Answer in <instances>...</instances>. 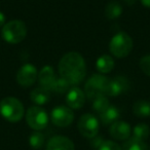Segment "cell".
Instances as JSON below:
<instances>
[{
    "mask_svg": "<svg viewBox=\"0 0 150 150\" xmlns=\"http://www.w3.org/2000/svg\"><path fill=\"white\" fill-rule=\"evenodd\" d=\"M59 73L70 86L79 84L86 74L83 57L78 52H71L64 54L59 63Z\"/></svg>",
    "mask_w": 150,
    "mask_h": 150,
    "instance_id": "obj_1",
    "label": "cell"
},
{
    "mask_svg": "<svg viewBox=\"0 0 150 150\" xmlns=\"http://www.w3.org/2000/svg\"><path fill=\"white\" fill-rule=\"evenodd\" d=\"M0 114L7 121L17 122L23 118L25 109L21 102L13 97H7L0 102Z\"/></svg>",
    "mask_w": 150,
    "mask_h": 150,
    "instance_id": "obj_2",
    "label": "cell"
},
{
    "mask_svg": "<svg viewBox=\"0 0 150 150\" xmlns=\"http://www.w3.org/2000/svg\"><path fill=\"white\" fill-rule=\"evenodd\" d=\"M2 36L8 43H20L27 36V27L24 22L20 20H13L4 24L2 28Z\"/></svg>",
    "mask_w": 150,
    "mask_h": 150,
    "instance_id": "obj_3",
    "label": "cell"
},
{
    "mask_svg": "<svg viewBox=\"0 0 150 150\" xmlns=\"http://www.w3.org/2000/svg\"><path fill=\"white\" fill-rule=\"evenodd\" d=\"M133 48V40L131 36L125 32H119L115 34L109 43V50L111 54L118 59L125 58L131 52Z\"/></svg>",
    "mask_w": 150,
    "mask_h": 150,
    "instance_id": "obj_4",
    "label": "cell"
},
{
    "mask_svg": "<svg viewBox=\"0 0 150 150\" xmlns=\"http://www.w3.org/2000/svg\"><path fill=\"white\" fill-rule=\"evenodd\" d=\"M108 82L109 79L103 76L102 74H94L93 76H91L84 86L86 97L93 101L97 97L105 95Z\"/></svg>",
    "mask_w": 150,
    "mask_h": 150,
    "instance_id": "obj_5",
    "label": "cell"
},
{
    "mask_svg": "<svg viewBox=\"0 0 150 150\" xmlns=\"http://www.w3.org/2000/svg\"><path fill=\"white\" fill-rule=\"evenodd\" d=\"M26 121L34 131H41L45 129L48 123V115L44 109L39 106H32L27 110Z\"/></svg>",
    "mask_w": 150,
    "mask_h": 150,
    "instance_id": "obj_6",
    "label": "cell"
},
{
    "mask_svg": "<svg viewBox=\"0 0 150 150\" xmlns=\"http://www.w3.org/2000/svg\"><path fill=\"white\" fill-rule=\"evenodd\" d=\"M99 120L95 115L86 113L80 117L78 121V131L83 137L93 139L98 135L99 132Z\"/></svg>",
    "mask_w": 150,
    "mask_h": 150,
    "instance_id": "obj_7",
    "label": "cell"
},
{
    "mask_svg": "<svg viewBox=\"0 0 150 150\" xmlns=\"http://www.w3.org/2000/svg\"><path fill=\"white\" fill-rule=\"evenodd\" d=\"M52 122L60 127H66L73 122L74 113L72 109L67 106H58L52 111L50 114Z\"/></svg>",
    "mask_w": 150,
    "mask_h": 150,
    "instance_id": "obj_8",
    "label": "cell"
},
{
    "mask_svg": "<svg viewBox=\"0 0 150 150\" xmlns=\"http://www.w3.org/2000/svg\"><path fill=\"white\" fill-rule=\"evenodd\" d=\"M37 78V70L32 64H25L17 73V81L24 88L31 86Z\"/></svg>",
    "mask_w": 150,
    "mask_h": 150,
    "instance_id": "obj_9",
    "label": "cell"
},
{
    "mask_svg": "<svg viewBox=\"0 0 150 150\" xmlns=\"http://www.w3.org/2000/svg\"><path fill=\"white\" fill-rule=\"evenodd\" d=\"M129 88V80L125 77H123V76H116V77L112 78V79H109L105 95L108 97H115L127 92Z\"/></svg>",
    "mask_w": 150,
    "mask_h": 150,
    "instance_id": "obj_10",
    "label": "cell"
},
{
    "mask_svg": "<svg viewBox=\"0 0 150 150\" xmlns=\"http://www.w3.org/2000/svg\"><path fill=\"white\" fill-rule=\"evenodd\" d=\"M110 136L113 139L119 140V141H123V140H127L132 134L131 125L125 121H115L112 123L109 129Z\"/></svg>",
    "mask_w": 150,
    "mask_h": 150,
    "instance_id": "obj_11",
    "label": "cell"
},
{
    "mask_svg": "<svg viewBox=\"0 0 150 150\" xmlns=\"http://www.w3.org/2000/svg\"><path fill=\"white\" fill-rule=\"evenodd\" d=\"M86 101V95L79 88H73L68 91L66 97V102L69 108L79 109L83 106Z\"/></svg>",
    "mask_w": 150,
    "mask_h": 150,
    "instance_id": "obj_12",
    "label": "cell"
},
{
    "mask_svg": "<svg viewBox=\"0 0 150 150\" xmlns=\"http://www.w3.org/2000/svg\"><path fill=\"white\" fill-rule=\"evenodd\" d=\"M74 144L69 138L64 136H54L48 141L46 150H74Z\"/></svg>",
    "mask_w": 150,
    "mask_h": 150,
    "instance_id": "obj_13",
    "label": "cell"
},
{
    "mask_svg": "<svg viewBox=\"0 0 150 150\" xmlns=\"http://www.w3.org/2000/svg\"><path fill=\"white\" fill-rule=\"evenodd\" d=\"M38 80L41 86V88H45L47 91H52L57 78L54 76V70L52 67L45 66L41 69V71L38 74Z\"/></svg>",
    "mask_w": 150,
    "mask_h": 150,
    "instance_id": "obj_14",
    "label": "cell"
},
{
    "mask_svg": "<svg viewBox=\"0 0 150 150\" xmlns=\"http://www.w3.org/2000/svg\"><path fill=\"white\" fill-rule=\"evenodd\" d=\"M100 120L102 121L103 125H112L115 121H117L119 117V110L114 106H109L105 111L99 114Z\"/></svg>",
    "mask_w": 150,
    "mask_h": 150,
    "instance_id": "obj_15",
    "label": "cell"
},
{
    "mask_svg": "<svg viewBox=\"0 0 150 150\" xmlns=\"http://www.w3.org/2000/svg\"><path fill=\"white\" fill-rule=\"evenodd\" d=\"M30 98L33 103L37 105H43L50 100V91L43 88H37L33 90L30 94Z\"/></svg>",
    "mask_w": 150,
    "mask_h": 150,
    "instance_id": "obj_16",
    "label": "cell"
},
{
    "mask_svg": "<svg viewBox=\"0 0 150 150\" xmlns=\"http://www.w3.org/2000/svg\"><path fill=\"white\" fill-rule=\"evenodd\" d=\"M97 69L100 73H109L114 67V60L108 54H103L97 60Z\"/></svg>",
    "mask_w": 150,
    "mask_h": 150,
    "instance_id": "obj_17",
    "label": "cell"
},
{
    "mask_svg": "<svg viewBox=\"0 0 150 150\" xmlns=\"http://www.w3.org/2000/svg\"><path fill=\"white\" fill-rule=\"evenodd\" d=\"M121 149L122 150H150L145 142L137 140L133 137L125 140Z\"/></svg>",
    "mask_w": 150,
    "mask_h": 150,
    "instance_id": "obj_18",
    "label": "cell"
},
{
    "mask_svg": "<svg viewBox=\"0 0 150 150\" xmlns=\"http://www.w3.org/2000/svg\"><path fill=\"white\" fill-rule=\"evenodd\" d=\"M133 112L138 117L150 116V103L147 101H138L134 104Z\"/></svg>",
    "mask_w": 150,
    "mask_h": 150,
    "instance_id": "obj_19",
    "label": "cell"
},
{
    "mask_svg": "<svg viewBox=\"0 0 150 150\" xmlns=\"http://www.w3.org/2000/svg\"><path fill=\"white\" fill-rule=\"evenodd\" d=\"M150 135V127L146 123H138L133 129V138L140 141H145Z\"/></svg>",
    "mask_w": 150,
    "mask_h": 150,
    "instance_id": "obj_20",
    "label": "cell"
},
{
    "mask_svg": "<svg viewBox=\"0 0 150 150\" xmlns=\"http://www.w3.org/2000/svg\"><path fill=\"white\" fill-rule=\"evenodd\" d=\"M122 13V7L117 2H110L107 4L106 9H105V15L108 19L114 20L119 18Z\"/></svg>",
    "mask_w": 150,
    "mask_h": 150,
    "instance_id": "obj_21",
    "label": "cell"
},
{
    "mask_svg": "<svg viewBox=\"0 0 150 150\" xmlns=\"http://www.w3.org/2000/svg\"><path fill=\"white\" fill-rule=\"evenodd\" d=\"M110 106L109 104V100L107 99V97L105 95L103 96H99L96 99L93 100V108L96 112H98L99 114L102 113L103 111L106 110L108 107Z\"/></svg>",
    "mask_w": 150,
    "mask_h": 150,
    "instance_id": "obj_22",
    "label": "cell"
},
{
    "mask_svg": "<svg viewBox=\"0 0 150 150\" xmlns=\"http://www.w3.org/2000/svg\"><path fill=\"white\" fill-rule=\"evenodd\" d=\"M29 143L34 149H40L44 144V136L38 131L33 132L29 138Z\"/></svg>",
    "mask_w": 150,
    "mask_h": 150,
    "instance_id": "obj_23",
    "label": "cell"
},
{
    "mask_svg": "<svg viewBox=\"0 0 150 150\" xmlns=\"http://www.w3.org/2000/svg\"><path fill=\"white\" fill-rule=\"evenodd\" d=\"M69 86H70V84H69L66 80L63 79V78L61 77V78H59V79L56 80V82H54L52 91H54V92H56V93L63 94V93H66L67 91L69 90Z\"/></svg>",
    "mask_w": 150,
    "mask_h": 150,
    "instance_id": "obj_24",
    "label": "cell"
},
{
    "mask_svg": "<svg viewBox=\"0 0 150 150\" xmlns=\"http://www.w3.org/2000/svg\"><path fill=\"white\" fill-rule=\"evenodd\" d=\"M98 150H122L121 147L114 141H103L101 145H99Z\"/></svg>",
    "mask_w": 150,
    "mask_h": 150,
    "instance_id": "obj_25",
    "label": "cell"
},
{
    "mask_svg": "<svg viewBox=\"0 0 150 150\" xmlns=\"http://www.w3.org/2000/svg\"><path fill=\"white\" fill-rule=\"evenodd\" d=\"M140 68L146 75L150 76V54L144 56L140 60Z\"/></svg>",
    "mask_w": 150,
    "mask_h": 150,
    "instance_id": "obj_26",
    "label": "cell"
},
{
    "mask_svg": "<svg viewBox=\"0 0 150 150\" xmlns=\"http://www.w3.org/2000/svg\"><path fill=\"white\" fill-rule=\"evenodd\" d=\"M4 24H5V17H4V15L0 11V27H1V26H4Z\"/></svg>",
    "mask_w": 150,
    "mask_h": 150,
    "instance_id": "obj_27",
    "label": "cell"
},
{
    "mask_svg": "<svg viewBox=\"0 0 150 150\" xmlns=\"http://www.w3.org/2000/svg\"><path fill=\"white\" fill-rule=\"evenodd\" d=\"M141 2H142V4H143L144 6L150 8V0H141Z\"/></svg>",
    "mask_w": 150,
    "mask_h": 150,
    "instance_id": "obj_28",
    "label": "cell"
},
{
    "mask_svg": "<svg viewBox=\"0 0 150 150\" xmlns=\"http://www.w3.org/2000/svg\"><path fill=\"white\" fill-rule=\"evenodd\" d=\"M125 2L127 3V5H133V4H135L136 0H125Z\"/></svg>",
    "mask_w": 150,
    "mask_h": 150,
    "instance_id": "obj_29",
    "label": "cell"
},
{
    "mask_svg": "<svg viewBox=\"0 0 150 150\" xmlns=\"http://www.w3.org/2000/svg\"><path fill=\"white\" fill-rule=\"evenodd\" d=\"M149 103H150V101H149Z\"/></svg>",
    "mask_w": 150,
    "mask_h": 150,
    "instance_id": "obj_30",
    "label": "cell"
}]
</instances>
